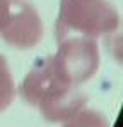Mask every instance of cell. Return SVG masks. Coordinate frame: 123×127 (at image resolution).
<instances>
[{
  "label": "cell",
  "mask_w": 123,
  "mask_h": 127,
  "mask_svg": "<svg viewBox=\"0 0 123 127\" xmlns=\"http://www.w3.org/2000/svg\"><path fill=\"white\" fill-rule=\"evenodd\" d=\"M9 17V0H0V29Z\"/></svg>",
  "instance_id": "obj_7"
},
{
  "label": "cell",
  "mask_w": 123,
  "mask_h": 127,
  "mask_svg": "<svg viewBox=\"0 0 123 127\" xmlns=\"http://www.w3.org/2000/svg\"><path fill=\"white\" fill-rule=\"evenodd\" d=\"M55 57L75 86L89 81L99 69V48L96 40L79 36L62 40Z\"/></svg>",
  "instance_id": "obj_4"
},
{
  "label": "cell",
  "mask_w": 123,
  "mask_h": 127,
  "mask_svg": "<svg viewBox=\"0 0 123 127\" xmlns=\"http://www.w3.org/2000/svg\"><path fill=\"white\" fill-rule=\"evenodd\" d=\"M16 98V84L10 72L9 62L3 55H0V113L12 105Z\"/></svg>",
  "instance_id": "obj_5"
},
{
  "label": "cell",
  "mask_w": 123,
  "mask_h": 127,
  "mask_svg": "<svg viewBox=\"0 0 123 127\" xmlns=\"http://www.w3.org/2000/svg\"><path fill=\"white\" fill-rule=\"evenodd\" d=\"M20 98L48 122H65L87 105V96L65 74L55 55L38 59L19 88Z\"/></svg>",
  "instance_id": "obj_1"
},
{
  "label": "cell",
  "mask_w": 123,
  "mask_h": 127,
  "mask_svg": "<svg viewBox=\"0 0 123 127\" xmlns=\"http://www.w3.org/2000/svg\"><path fill=\"white\" fill-rule=\"evenodd\" d=\"M43 21L29 0H9V17L0 29L2 40L19 50H31L43 40Z\"/></svg>",
  "instance_id": "obj_3"
},
{
  "label": "cell",
  "mask_w": 123,
  "mask_h": 127,
  "mask_svg": "<svg viewBox=\"0 0 123 127\" xmlns=\"http://www.w3.org/2000/svg\"><path fill=\"white\" fill-rule=\"evenodd\" d=\"M63 127H109V122L101 112L92 108H82L74 117L65 120Z\"/></svg>",
  "instance_id": "obj_6"
},
{
  "label": "cell",
  "mask_w": 123,
  "mask_h": 127,
  "mask_svg": "<svg viewBox=\"0 0 123 127\" xmlns=\"http://www.w3.org/2000/svg\"><path fill=\"white\" fill-rule=\"evenodd\" d=\"M120 14L109 0H60L55 22L57 43L72 36L96 40L118 31Z\"/></svg>",
  "instance_id": "obj_2"
}]
</instances>
